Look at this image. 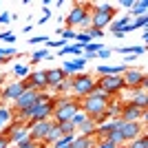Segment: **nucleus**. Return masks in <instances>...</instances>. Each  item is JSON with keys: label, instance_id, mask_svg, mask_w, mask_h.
<instances>
[{"label": "nucleus", "instance_id": "4468645a", "mask_svg": "<svg viewBox=\"0 0 148 148\" xmlns=\"http://www.w3.org/2000/svg\"><path fill=\"white\" fill-rule=\"evenodd\" d=\"M126 102H130L133 106L146 111V106H148V93H146V88H135V91H130V99H126Z\"/></svg>", "mask_w": 148, "mask_h": 148}, {"label": "nucleus", "instance_id": "c03bdc74", "mask_svg": "<svg viewBox=\"0 0 148 148\" xmlns=\"http://www.w3.org/2000/svg\"><path fill=\"white\" fill-rule=\"evenodd\" d=\"M2 130H5V124H2V122H0V133H2Z\"/></svg>", "mask_w": 148, "mask_h": 148}, {"label": "nucleus", "instance_id": "f3484780", "mask_svg": "<svg viewBox=\"0 0 148 148\" xmlns=\"http://www.w3.org/2000/svg\"><path fill=\"white\" fill-rule=\"evenodd\" d=\"M95 128H97V124L86 117L77 128H75V133H80V135H84V137H95Z\"/></svg>", "mask_w": 148, "mask_h": 148}, {"label": "nucleus", "instance_id": "c9c22d12", "mask_svg": "<svg viewBox=\"0 0 148 148\" xmlns=\"http://www.w3.org/2000/svg\"><path fill=\"white\" fill-rule=\"evenodd\" d=\"M111 56H113V51H111V49H106V47H104L102 51H97V53H95V58H99V60H108Z\"/></svg>", "mask_w": 148, "mask_h": 148}, {"label": "nucleus", "instance_id": "79ce46f5", "mask_svg": "<svg viewBox=\"0 0 148 148\" xmlns=\"http://www.w3.org/2000/svg\"><path fill=\"white\" fill-rule=\"evenodd\" d=\"M42 18H44V20L51 18V9H44V7H42Z\"/></svg>", "mask_w": 148, "mask_h": 148}, {"label": "nucleus", "instance_id": "aec40b11", "mask_svg": "<svg viewBox=\"0 0 148 148\" xmlns=\"http://www.w3.org/2000/svg\"><path fill=\"white\" fill-rule=\"evenodd\" d=\"M146 11H148V2H146V0H135L133 7H130V16H135V18L146 16Z\"/></svg>", "mask_w": 148, "mask_h": 148}, {"label": "nucleus", "instance_id": "49530a36", "mask_svg": "<svg viewBox=\"0 0 148 148\" xmlns=\"http://www.w3.org/2000/svg\"><path fill=\"white\" fill-rule=\"evenodd\" d=\"M0 9H2V2H0Z\"/></svg>", "mask_w": 148, "mask_h": 148}, {"label": "nucleus", "instance_id": "39448f33", "mask_svg": "<svg viewBox=\"0 0 148 148\" xmlns=\"http://www.w3.org/2000/svg\"><path fill=\"white\" fill-rule=\"evenodd\" d=\"M122 80H124L126 91H135V88H146L148 86V77H146V71H144V69L128 66L122 73Z\"/></svg>", "mask_w": 148, "mask_h": 148}, {"label": "nucleus", "instance_id": "2f4dec72", "mask_svg": "<svg viewBox=\"0 0 148 148\" xmlns=\"http://www.w3.org/2000/svg\"><path fill=\"white\" fill-rule=\"evenodd\" d=\"M84 119H86V113H84V111H77V113L73 115V117H71V124H73L75 128H77V126H80V124L84 122Z\"/></svg>", "mask_w": 148, "mask_h": 148}, {"label": "nucleus", "instance_id": "dca6fc26", "mask_svg": "<svg viewBox=\"0 0 148 148\" xmlns=\"http://www.w3.org/2000/svg\"><path fill=\"white\" fill-rule=\"evenodd\" d=\"M122 104H124L122 97H111V102L106 104V115H108V119H117L119 115H122Z\"/></svg>", "mask_w": 148, "mask_h": 148}, {"label": "nucleus", "instance_id": "bb28decb", "mask_svg": "<svg viewBox=\"0 0 148 148\" xmlns=\"http://www.w3.org/2000/svg\"><path fill=\"white\" fill-rule=\"evenodd\" d=\"M102 49H104L102 42H88V44L82 47V53H97V51H102Z\"/></svg>", "mask_w": 148, "mask_h": 148}, {"label": "nucleus", "instance_id": "0eeeda50", "mask_svg": "<svg viewBox=\"0 0 148 148\" xmlns=\"http://www.w3.org/2000/svg\"><path fill=\"white\" fill-rule=\"evenodd\" d=\"M27 91V82L25 80H11L0 88V104L2 102H16V99Z\"/></svg>", "mask_w": 148, "mask_h": 148}, {"label": "nucleus", "instance_id": "a18cd8bd", "mask_svg": "<svg viewBox=\"0 0 148 148\" xmlns=\"http://www.w3.org/2000/svg\"><path fill=\"white\" fill-rule=\"evenodd\" d=\"M62 148H71V146H62Z\"/></svg>", "mask_w": 148, "mask_h": 148}, {"label": "nucleus", "instance_id": "58836bf2", "mask_svg": "<svg viewBox=\"0 0 148 148\" xmlns=\"http://www.w3.org/2000/svg\"><path fill=\"white\" fill-rule=\"evenodd\" d=\"M16 148H38V142H31V139H25L22 144H18Z\"/></svg>", "mask_w": 148, "mask_h": 148}, {"label": "nucleus", "instance_id": "20e7f679", "mask_svg": "<svg viewBox=\"0 0 148 148\" xmlns=\"http://www.w3.org/2000/svg\"><path fill=\"white\" fill-rule=\"evenodd\" d=\"M95 88V77L88 73H75L71 77V93H73V97L82 99L86 97L88 93Z\"/></svg>", "mask_w": 148, "mask_h": 148}, {"label": "nucleus", "instance_id": "f257e3e1", "mask_svg": "<svg viewBox=\"0 0 148 148\" xmlns=\"http://www.w3.org/2000/svg\"><path fill=\"white\" fill-rule=\"evenodd\" d=\"M111 102V95L108 93H104L102 88H93L91 93H88L86 97L80 99V111L86 113L88 119H95L97 115H102V113L106 111V104Z\"/></svg>", "mask_w": 148, "mask_h": 148}, {"label": "nucleus", "instance_id": "f704fd0d", "mask_svg": "<svg viewBox=\"0 0 148 148\" xmlns=\"http://www.w3.org/2000/svg\"><path fill=\"white\" fill-rule=\"evenodd\" d=\"M95 148H117L113 142H108V139H97L95 142Z\"/></svg>", "mask_w": 148, "mask_h": 148}, {"label": "nucleus", "instance_id": "473e14b6", "mask_svg": "<svg viewBox=\"0 0 148 148\" xmlns=\"http://www.w3.org/2000/svg\"><path fill=\"white\" fill-rule=\"evenodd\" d=\"M0 42H7V44L16 42V33H13V31H2V33H0Z\"/></svg>", "mask_w": 148, "mask_h": 148}, {"label": "nucleus", "instance_id": "37998d69", "mask_svg": "<svg viewBox=\"0 0 148 148\" xmlns=\"http://www.w3.org/2000/svg\"><path fill=\"white\" fill-rule=\"evenodd\" d=\"M146 42H148V31L144 29V33H142V44H144V47H146Z\"/></svg>", "mask_w": 148, "mask_h": 148}, {"label": "nucleus", "instance_id": "5701e85b", "mask_svg": "<svg viewBox=\"0 0 148 148\" xmlns=\"http://www.w3.org/2000/svg\"><path fill=\"white\" fill-rule=\"evenodd\" d=\"M11 73L16 75V77H22V80H25L27 75L31 73V69L27 66V64H13V69H11Z\"/></svg>", "mask_w": 148, "mask_h": 148}, {"label": "nucleus", "instance_id": "a19ab883", "mask_svg": "<svg viewBox=\"0 0 148 148\" xmlns=\"http://www.w3.org/2000/svg\"><path fill=\"white\" fill-rule=\"evenodd\" d=\"M11 144H9V139H7L5 135H0V148H9Z\"/></svg>", "mask_w": 148, "mask_h": 148}, {"label": "nucleus", "instance_id": "4be33fe9", "mask_svg": "<svg viewBox=\"0 0 148 148\" xmlns=\"http://www.w3.org/2000/svg\"><path fill=\"white\" fill-rule=\"evenodd\" d=\"M130 22V16H122V18H117V20H113L111 25H108V29H111V33H117V31H122L124 27Z\"/></svg>", "mask_w": 148, "mask_h": 148}, {"label": "nucleus", "instance_id": "72a5a7b5", "mask_svg": "<svg viewBox=\"0 0 148 148\" xmlns=\"http://www.w3.org/2000/svg\"><path fill=\"white\" fill-rule=\"evenodd\" d=\"M66 44L69 42H64L62 38H60V40H49V42H47V49H58V51H60L62 47H66Z\"/></svg>", "mask_w": 148, "mask_h": 148}, {"label": "nucleus", "instance_id": "1a4fd4ad", "mask_svg": "<svg viewBox=\"0 0 148 148\" xmlns=\"http://www.w3.org/2000/svg\"><path fill=\"white\" fill-rule=\"evenodd\" d=\"M146 111H142V108H137V106H133L130 102H124L122 104V122H142L146 124Z\"/></svg>", "mask_w": 148, "mask_h": 148}, {"label": "nucleus", "instance_id": "7c9ffc66", "mask_svg": "<svg viewBox=\"0 0 148 148\" xmlns=\"http://www.w3.org/2000/svg\"><path fill=\"white\" fill-rule=\"evenodd\" d=\"M58 33H60V38L64 40V42L75 40V31H73V29H62V27H58Z\"/></svg>", "mask_w": 148, "mask_h": 148}, {"label": "nucleus", "instance_id": "9d476101", "mask_svg": "<svg viewBox=\"0 0 148 148\" xmlns=\"http://www.w3.org/2000/svg\"><path fill=\"white\" fill-rule=\"evenodd\" d=\"M119 130H122V135H124V144L137 139L139 135H146V126L142 122H124Z\"/></svg>", "mask_w": 148, "mask_h": 148}, {"label": "nucleus", "instance_id": "f03ea898", "mask_svg": "<svg viewBox=\"0 0 148 148\" xmlns=\"http://www.w3.org/2000/svg\"><path fill=\"white\" fill-rule=\"evenodd\" d=\"M91 7H93L91 2H73L69 16L62 18V22L66 25V29L82 27V31H88V27H91Z\"/></svg>", "mask_w": 148, "mask_h": 148}, {"label": "nucleus", "instance_id": "423d86ee", "mask_svg": "<svg viewBox=\"0 0 148 148\" xmlns=\"http://www.w3.org/2000/svg\"><path fill=\"white\" fill-rule=\"evenodd\" d=\"M95 86L102 88L104 93H108L111 97H117V95H122V91H126L122 75H102V77H95Z\"/></svg>", "mask_w": 148, "mask_h": 148}, {"label": "nucleus", "instance_id": "4c0bfd02", "mask_svg": "<svg viewBox=\"0 0 148 148\" xmlns=\"http://www.w3.org/2000/svg\"><path fill=\"white\" fill-rule=\"evenodd\" d=\"M11 22V13L9 11H0V25H9Z\"/></svg>", "mask_w": 148, "mask_h": 148}, {"label": "nucleus", "instance_id": "c85d7f7f", "mask_svg": "<svg viewBox=\"0 0 148 148\" xmlns=\"http://www.w3.org/2000/svg\"><path fill=\"white\" fill-rule=\"evenodd\" d=\"M42 60H49V49H40L31 53V62H42Z\"/></svg>", "mask_w": 148, "mask_h": 148}, {"label": "nucleus", "instance_id": "f8f14e48", "mask_svg": "<svg viewBox=\"0 0 148 148\" xmlns=\"http://www.w3.org/2000/svg\"><path fill=\"white\" fill-rule=\"evenodd\" d=\"M36 99H38V91L36 88H27L22 95H20L16 102H13V106H11V111L16 113V111H22V108H27V106H33L36 104Z\"/></svg>", "mask_w": 148, "mask_h": 148}, {"label": "nucleus", "instance_id": "ea45409f", "mask_svg": "<svg viewBox=\"0 0 148 148\" xmlns=\"http://www.w3.org/2000/svg\"><path fill=\"white\" fill-rule=\"evenodd\" d=\"M133 2H135V0H119V7H122V9H128V11H130Z\"/></svg>", "mask_w": 148, "mask_h": 148}, {"label": "nucleus", "instance_id": "6ab92c4d", "mask_svg": "<svg viewBox=\"0 0 148 148\" xmlns=\"http://www.w3.org/2000/svg\"><path fill=\"white\" fill-rule=\"evenodd\" d=\"M73 99H75L73 95H53V113L60 111V108H64V106H69Z\"/></svg>", "mask_w": 148, "mask_h": 148}, {"label": "nucleus", "instance_id": "9b49d317", "mask_svg": "<svg viewBox=\"0 0 148 148\" xmlns=\"http://www.w3.org/2000/svg\"><path fill=\"white\" fill-rule=\"evenodd\" d=\"M80 111V99L75 97L73 102H71V104L69 106H64V108H60V111H56L53 113V124H62V122H71V117H73L75 113Z\"/></svg>", "mask_w": 148, "mask_h": 148}, {"label": "nucleus", "instance_id": "393cba45", "mask_svg": "<svg viewBox=\"0 0 148 148\" xmlns=\"http://www.w3.org/2000/svg\"><path fill=\"white\" fill-rule=\"evenodd\" d=\"M126 146H128V148H148V133H146V135H139L137 139L128 142Z\"/></svg>", "mask_w": 148, "mask_h": 148}, {"label": "nucleus", "instance_id": "412c9836", "mask_svg": "<svg viewBox=\"0 0 148 148\" xmlns=\"http://www.w3.org/2000/svg\"><path fill=\"white\" fill-rule=\"evenodd\" d=\"M111 130H113V122H111V119H108V122L99 124L97 128H95V137H97V139H106Z\"/></svg>", "mask_w": 148, "mask_h": 148}, {"label": "nucleus", "instance_id": "7ed1b4c3", "mask_svg": "<svg viewBox=\"0 0 148 148\" xmlns=\"http://www.w3.org/2000/svg\"><path fill=\"white\" fill-rule=\"evenodd\" d=\"M115 13H117V9L111 2H97V5H93L91 7V27L104 31L115 20Z\"/></svg>", "mask_w": 148, "mask_h": 148}, {"label": "nucleus", "instance_id": "a878e982", "mask_svg": "<svg viewBox=\"0 0 148 148\" xmlns=\"http://www.w3.org/2000/svg\"><path fill=\"white\" fill-rule=\"evenodd\" d=\"M0 122H2V124H7V122L11 124L13 122V111H11V108H7L5 104H0Z\"/></svg>", "mask_w": 148, "mask_h": 148}, {"label": "nucleus", "instance_id": "c756f323", "mask_svg": "<svg viewBox=\"0 0 148 148\" xmlns=\"http://www.w3.org/2000/svg\"><path fill=\"white\" fill-rule=\"evenodd\" d=\"M58 128H60L62 135H75V126H73L71 122H62V124H58Z\"/></svg>", "mask_w": 148, "mask_h": 148}, {"label": "nucleus", "instance_id": "cd10ccee", "mask_svg": "<svg viewBox=\"0 0 148 148\" xmlns=\"http://www.w3.org/2000/svg\"><path fill=\"white\" fill-rule=\"evenodd\" d=\"M36 104H53V95H51L49 91H40V93H38Z\"/></svg>", "mask_w": 148, "mask_h": 148}, {"label": "nucleus", "instance_id": "b1692460", "mask_svg": "<svg viewBox=\"0 0 148 148\" xmlns=\"http://www.w3.org/2000/svg\"><path fill=\"white\" fill-rule=\"evenodd\" d=\"M106 139H108V142H113L115 146H122V144H124V135H122V130H119V128H113L111 133H108V137H106Z\"/></svg>", "mask_w": 148, "mask_h": 148}, {"label": "nucleus", "instance_id": "2eb2a0df", "mask_svg": "<svg viewBox=\"0 0 148 148\" xmlns=\"http://www.w3.org/2000/svg\"><path fill=\"white\" fill-rule=\"evenodd\" d=\"M69 75L62 71L60 66L58 69H47V88H53V86H58L60 82H64Z\"/></svg>", "mask_w": 148, "mask_h": 148}, {"label": "nucleus", "instance_id": "e433bc0d", "mask_svg": "<svg viewBox=\"0 0 148 148\" xmlns=\"http://www.w3.org/2000/svg\"><path fill=\"white\" fill-rule=\"evenodd\" d=\"M49 40H51L49 36H33L29 40V44H42V42H49Z\"/></svg>", "mask_w": 148, "mask_h": 148}, {"label": "nucleus", "instance_id": "ddd939ff", "mask_svg": "<svg viewBox=\"0 0 148 148\" xmlns=\"http://www.w3.org/2000/svg\"><path fill=\"white\" fill-rule=\"evenodd\" d=\"M62 71L66 75H75V73H84V69H86V60L84 58H73V60H66L62 62Z\"/></svg>", "mask_w": 148, "mask_h": 148}, {"label": "nucleus", "instance_id": "a211bd4d", "mask_svg": "<svg viewBox=\"0 0 148 148\" xmlns=\"http://www.w3.org/2000/svg\"><path fill=\"white\" fill-rule=\"evenodd\" d=\"M71 148H95V142L93 137H84V135H75Z\"/></svg>", "mask_w": 148, "mask_h": 148}, {"label": "nucleus", "instance_id": "6e6552de", "mask_svg": "<svg viewBox=\"0 0 148 148\" xmlns=\"http://www.w3.org/2000/svg\"><path fill=\"white\" fill-rule=\"evenodd\" d=\"M27 130H29V139L31 142H42L47 133L51 130L53 126V119H42V122H27L25 124Z\"/></svg>", "mask_w": 148, "mask_h": 148}]
</instances>
